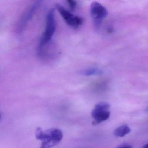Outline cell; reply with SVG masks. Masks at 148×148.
Listing matches in <instances>:
<instances>
[{
	"mask_svg": "<svg viewBox=\"0 0 148 148\" xmlns=\"http://www.w3.org/2000/svg\"><path fill=\"white\" fill-rule=\"evenodd\" d=\"M55 13L54 9H51L46 16V27L38 46V53L41 54L43 48L51 41L56 30Z\"/></svg>",
	"mask_w": 148,
	"mask_h": 148,
	"instance_id": "6da1fadb",
	"label": "cell"
},
{
	"mask_svg": "<svg viewBox=\"0 0 148 148\" xmlns=\"http://www.w3.org/2000/svg\"><path fill=\"white\" fill-rule=\"evenodd\" d=\"M110 105L106 102L99 103L95 106L91 114L93 119V125H98L109 119L110 114Z\"/></svg>",
	"mask_w": 148,
	"mask_h": 148,
	"instance_id": "7a4b0ae2",
	"label": "cell"
},
{
	"mask_svg": "<svg viewBox=\"0 0 148 148\" xmlns=\"http://www.w3.org/2000/svg\"><path fill=\"white\" fill-rule=\"evenodd\" d=\"M90 13L95 28L99 29L103 19L108 16V10L103 5L95 1L90 5Z\"/></svg>",
	"mask_w": 148,
	"mask_h": 148,
	"instance_id": "3957f363",
	"label": "cell"
},
{
	"mask_svg": "<svg viewBox=\"0 0 148 148\" xmlns=\"http://www.w3.org/2000/svg\"><path fill=\"white\" fill-rule=\"evenodd\" d=\"M56 7L58 12L69 26L77 28L82 25L83 19L81 17L74 15L60 4H57Z\"/></svg>",
	"mask_w": 148,
	"mask_h": 148,
	"instance_id": "277c9868",
	"label": "cell"
},
{
	"mask_svg": "<svg viewBox=\"0 0 148 148\" xmlns=\"http://www.w3.org/2000/svg\"><path fill=\"white\" fill-rule=\"evenodd\" d=\"M40 1H39L35 2L26 11V13L22 18L21 20L20 21L19 28H18L19 32H21L24 29L25 26L27 25V23L32 18L34 14L36 11L40 4Z\"/></svg>",
	"mask_w": 148,
	"mask_h": 148,
	"instance_id": "5b68a950",
	"label": "cell"
},
{
	"mask_svg": "<svg viewBox=\"0 0 148 148\" xmlns=\"http://www.w3.org/2000/svg\"><path fill=\"white\" fill-rule=\"evenodd\" d=\"M47 131L50 135L51 138L58 144L60 142L63 138V134L60 130L58 129H50Z\"/></svg>",
	"mask_w": 148,
	"mask_h": 148,
	"instance_id": "8992f818",
	"label": "cell"
},
{
	"mask_svg": "<svg viewBox=\"0 0 148 148\" xmlns=\"http://www.w3.org/2000/svg\"><path fill=\"white\" fill-rule=\"evenodd\" d=\"M103 74V71L97 68H90L84 70L81 72V74L84 76L101 75Z\"/></svg>",
	"mask_w": 148,
	"mask_h": 148,
	"instance_id": "52a82bcc",
	"label": "cell"
},
{
	"mask_svg": "<svg viewBox=\"0 0 148 148\" xmlns=\"http://www.w3.org/2000/svg\"><path fill=\"white\" fill-rule=\"evenodd\" d=\"M131 132L130 128L127 125H122L116 128L114 132V134L117 137H122Z\"/></svg>",
	"mask_w": 148,
	"mask_h": 148,
	"instance_id": "ba28073f",
	"label": "cell"
},
{
	"mask_svg": "<svg viewBox=\"0 0 148 148\" xmlns=\"http://www.w3.org/2000/svg\"><path fill=\"white\" fill-rule=\"evenodd\" d=\"M42 142V145L40 148H51L58 144L52 139L43 141Z\"/></svg>",
	"mask_w": 148,
	"mask_h": 148,
	"instance_id": "9c48e42d",
	"label": "cell"
},
{
	"mask_svg": "<svg viewBox=\"0 0 148 148\" xmlns=\"http://www.w3.org/2000/svg\"><path fill=\"white\" fill-rule=\"evenodd\" d=\"M68 4L70 8V10H75L77 7V2L76 1L69 0L67 1Z\"/></svg>",
	"mask_w": 148,
	"mask_h": 148,
	"instance_id": "30bf717a",
	"label": "cell"
},
{
	"mask_svg": "<svg viewBox=\"0 0 148 148\" xmlns=\"http://www.w3.org/2000/svg\"><path fill=\"white\" fill-rule=\"evenodd\" d=\"M119 148H132V147L130 145H126V146H122Z\"/></svg>",
	"mask_w": 148,
	"mask_h": 148,
	"instance_id": "8fae6325",
	"label": "cell"
},
{
	"mask_svg": "<svg viewBox=\"0 0 148 148\" xmlns=\"http://www.w3.org/2000/svg\"><path fill=\"white\" fill-rule=\"evenodd\" d=\"M142 148H148V143L147 144H146V145H144L143 147Z\"/></svg>",
	"mask_w": 148,
	"mask_h": 148,
	"instance_id": "7c38bea8",
	"label": "cell"
},
{
	"mask_svg": "<svg viewBox=\"0 0 148 148\" xmlns=\"http://www.w3.org/2000/svg\"><path fill=\"white\" fill-rule=\"evenodd\" d=\"M0 117H1V116H0Z\"/></svg>",
	"mask_w": 148,
	"mask_h": 148,
	"instance_id": "4fadbf2b",
	"label": "cell"
}]
</instances>
